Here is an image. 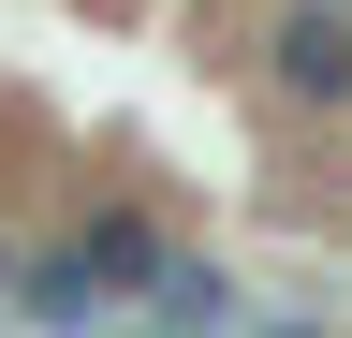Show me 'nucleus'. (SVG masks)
<instances>
[{
  "mask_svg": "<svg viewBox=\"0 0 352 338\" xmlns=\"http://www.w3.org/2000/svg\"><path fill=\"white\" fill-rule=\"evenodd\" d=\"M264 103L279 118H352V0H279L264 15Z\"/></svg>",
  "mask_w": 352,
  "mask_h": 338,
  "instance_id": "nucleus-1",
  "label": "nucleus"
},
{
  "mask_svg": "<svg viewBox=\"0 0 352 338\" xmlns=\"http://www.w3.org/2000/svg\"><path fill=\"white\" fill-rule=\"evenodd\" d=\"M74 250L103 265V294H162V265H176V235L147 221V206H118V191H88V206H74Z\"/></svg>",
  "mask_w": 352,
  "mask_h": 338,
  "instance_id": "nucleus-2",
  "label": "nucleus"
},
{
  "mask_svg": "<svg viewBox=\"0 0 352 338\" xmlns=\"http://www.w3.org/2000/svg\"><path fill=\"white\" fill-rule=\"evenodd\" d=\"M15 324H44V338H88V324H103V265H88L74 235L15 250Z\"/></svg>",
  "mask_w": 352,
  "mask_h": 338,
  "instance_id": "nucleus-3",
  "label": "nucleus"
},
{
  "mask_svg": "<svg viewBox=\"0 0 352 338\" xmlns=\"http://www.w3.org/2000/svg\"><path fill=\"white\" fill-rule=\"evenodd\" d=\"M147 309H162L176 338H206L220 309H235V279H220V265H206V250H176V265H162V294H147Z\"/></svg>",
  "mask_w": 352,
  "mask_h": 338,
  "instance_id": "nucleus-4",
  "label": "nucleus"
},
{
  "mask_svg": "<svg viewBox=\"0 0 352 338\" xmlns=\"http://www.w3.org/2000/svg\"><path fill=\"white\" fill-rule=\"evenodd\" d=\"M0 309H15V235H0Z\"/></svg>",
  "mask_w": 352,
  "mask_h": 338,
  "instance_id": "nucleus-5",
  "label": "nucleus"
}]
</instances>
